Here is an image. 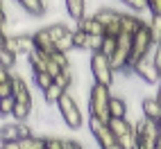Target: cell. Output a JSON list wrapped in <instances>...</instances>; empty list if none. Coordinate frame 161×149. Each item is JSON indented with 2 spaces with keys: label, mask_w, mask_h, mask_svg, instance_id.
Segmentation results:
<instances>
[{
  "label": "cell",
  "mask_w": 161,
  "mask_h": 149,
  "mask_svg": "<svg viewBox=\"0 0 161 149\" xmlns=\"http://www.w3.org/2000/svg\"><path fill=\"white\" fill-rule=\"evenodd\" d=\"M111 88L109 86H102V84H91L89 88V115L98 118L102 122H109L111 120V111H109V104H111Z\"/></svg>",
  "instance_id": "cell-1"
},
{
  "label": "cell",
  "mask_w": 161,
  "mask_h": 149,
  "mask_svg": "<svg viewBox=\"0 0 161 149\" xmlns=\"http://www.w3.org/2000/svg\"><path fill=\"white\" fill-rule=\"evenodd\" d=\"M57 111H59L61 120L66 122L68 129H80V126H82L84 115H82L80 104H77V100H75V95L70 90H66V93L61 95V100L57 102Z\"/></svg>",
  "instance_id": "cell-2"
},
{
  "label": "cell",
  "mask_w": 161,
  "mask_h": 149,
  "mask_svg": "<svg viewBox=\"0 0 161 149\" xmlns=\"http://www.w3.org/2000/svg\"><path fill=\"white\" fill-rule=\"evenodd\" d=\"M91 74H93V81L95 84H102V86H114V66H111V59L104 57L102 52H93L91 54Z\"/></svg>",
  "instance_id": "cell-3"
},
{
  "label": "cell",
  "mask_w": 161,
  "mask_h": 149,
  "mask_svg": "<svg viewBox=\"0 0 161 149\" xmlns=\"http://www.w3.org/2000/svg\"><path fill=\"white\" fill-rule=\"evenodd\" d=\"M134 74L141 81L150 84V86H159V84H161V68L154 63L152 57H145V59L138 61L136 68H134Z\"/></svg>",
  "instance_id": "cell-4"
},
{
  "label": "cell",
  "mask_w": 161,
  "mask_h": 149,
  "mask_svg": "<svg viewBox=\"0 0 161 149\" xmlns=\"http://www.w3.org/2000/svg\"><path fill=\"white\" fill-rule=\"evenodd\" d=\"M89 129H91V133H93V138H95V142H98L100 149H107V147L118 142V138L111 133L109 124L98 120V118H93V115H89Z\"/></svg>",
  "instance_id": "cell-5"
},
{
  "label": "cell",
  "mask_w": 161,
  "mask_h": 149,
  "mask_svg": "<svg viewBox=\"0 0 161 149\" xmlns=\"http://www.w3.org/2000/svg\"><path fill=\"white\" fill-rule=\"evenodd\" d=\"M0 50H9L14 52V54H30L32 50H34V43H32V34H23V36H7L3 34L0 36Z\"/></svg>",
  "instance_id": "cell-6"
},
{
  "label": "cell",
  "mask_w": 161,
  "mask_h": 149,
  "mask_svg": "<svg viewBox=\"0 0 161 149\" xmlns=\"http://www.w3.org/2000/svg\"><path fill=\"white\" fill-rule=\"evenodd\" d=\"M73 39H75V48L80 50H86V52H100L102 50V43H104V36H93V34H86L82 29H73Z\"/></svg>",
  "instance_id": "cell-7"
},
{
  "label": "cell",
  "mask_w": 161,
  "mask_h": 149,
  "mask_svg": "<svg viewBox=\"0 0 161 149\" xmlns=\"http://www.w3.org/2000/svg\"><path fill=\"white\" fill-rule=\"evenodd\" d=\"M0 136H3V142H18V140H23L27 136H34V133H32L27 122H14V124H3Z\"/></svg>",
  "instance_id": "cell-8"
},
{
  "label": "cell",
  "mask_w": 161,
  "mask_h": 149,
  "mask_svg": "<svg viewBox=\"0 0 161 149\" xmlns=\"http://www.w3.org/2000/svg\"><path fill=\"white\" fill-rule=\"evenodd\" d=\"M32 43H34V50L48 52V54H52V52H55V39L50 36L48 25L41 27V29H36V32H32Z\"/></svg>",
  "instance_id": "cell-9"
},
{
  "label": "cell",
  "mask_w": 161,
  "mask_h": 149,
  "mask_svg": "<svg viewBox=\"0 0 161 149\" xmlns=\"http://www.w3.org/2000/svg\"><path fill=\"white\" fill-rule=\"evenodd\" d=\"M143 25H147V20H143L138 14H134V12H123V14H120V27H123V34L134 36Z\"/></svg>",
  "instance_id": "cell-10"
},
{
  "label": "cell",
  "mask_w": 161,
  "mask_h": 149,
  "mask_svg": "<svg viewBox=\"0 0 161 149\" xmlns=\"http://www.w3.org/2000/svg\"><path fill=\"white\" fill-rule=\"evenodd\" d=\"M107 124H109L111 133L118 138V140H125V138H132V136H136L134 124H130V122H127V118H111Z\"/></svg>",
  "instance_id": "cell-11"
},
{
  "label": "cell",
  "mask_w": 161,
  "mask_h": 149,
  "mask_svg": "<svg viewBox=\"0 0 161 149\" xmlns=\"http://www.w3.org/2000/svg\"><path fill=\"white\" fill-rule=\"evenodd\" d=\"M27 61H30L32 74H34V72H48L52 57L48 54V52H41V50H32L30 54H27Z\"/></svg>",
  "instance_id": "cell-12"
},
{
  "label": "cell",
  "mask_w": 161,
  "mask_h": 149,
  "mask_svg": "<svg viewBox=\"0 0 161 149\" xmlns=\"http://www.w3.org/2000/svg\"><path fill=\"white\" fill-rule=\"evenodd\" d=\"M141 111H143V118L154 120L157 124L161 122V104H159L157 97H143L141 100Z\"/></svg>",
  "instance_id": "cell-13"
},
{
  "label": "cell",
  "mask_w": 161,
  "mask_h": 149,
  "mask_svg": "<svg viewBox=\"0 0 161 149\" xmlns=\"http://www.w3.org/2000/svg\"><path fill=\"white\" fill-rule=\"evenodd\" d=\"M75 29H82V32H86V34H93V36H107V27H104L95 16H86L84 20H80Z\"/></svg>",
  "instance_id": "cell-14"
},
{
  "label": "cell",
  "mask_w": 161,
  "mask_h": 149,
  "mask_svg": "<svg viewBox=\"0 0 161 149\" xmlns=\"http://www.w3.org/2000/svg\"><path fill=\"white\" fill-rule=\"evenodd\" d=\"M14 97L18 104H27L32 106V93H30V86H27V81L23 77H18L16 74V79H14Z\"/></svg>",
  "instance_id": "cell-15"
},
{
  "label": "cell",
  "mask_w": 161,
  "mask_h": 149,
  "mask_svg": "<svg viewBox=\"0 0 161 149\" xmlns=\"http://www.w3.org/2000/svg\"><path fill=\"white\" fill-rule=\"evenodd\" d=\"M64 3H66L68 16L75 20V23H80V20L86 18V0H64Z\"/></svg>",
  "instance_id": "cell-16"
},
{
  "label": "cell",
  "mask_w": 161,
  "mask_h": 149,
  "mask_svg": "<svg viewBox=\"0 0 161 149\" xmlns=\"http://www.w3.org/2000/svg\"><path fill=\"white\" fill-rule=\"evenodd\" d=\"M120 14H123V12H116L114 7H100V9H95L93 16L98 18L104 27H109L111 23H118V20H120Z\"/></svg>",
  "instance_id": "cell-17"
},
{
  "label": "cell",
  "mask_w": 161,
  "mask_h": 149,
  "mask_svg": "<svg viewBox=\"0 0 161 149\" xmlns=\"http://www.w3.org/2000/svg\"><path fill=\"white\" fill-rule=\"evenodd\" d=\"M18 5L30 16H43L46 14V0H20Z\"/></svg>",
  "instance_id": "cell-18"
},
{
  "label": "cell",
  "mask_w": 161,
  "mask_h": 149,
  "mask_svg": "<svg viewBox=\"0 0 161 149\" xmlns=\"http://www.w3.org/2000/svg\"><path fill=\"white\" fill-rule=\"evenodd\" d=\"M109 111H111V118H125L127 115V102L120 95H114L111 104H109Z\"/></svg>",
  "instance_id": "cell-19"
},
{
  "label": "cell",
  "mask_w": 161,
  "mask_h": 149,
  "mask_svg": "<svg viewBox=\"0 0 161 149\" xmlns=\"http://www.w3.org/2000/svg\"><path fill=\"white\" fill-rule=\"evenodd\" d=\"M64 93H66V90H64L59 84H52L48 90H43V102H46V104H55V106H57V102L61 100V95H64Z\"/></svg>",
  "instance_id": "cell-20"
},
{
  "label": "cell",
  "mask_w": 161,
  "mask_h": 149,
  "mask_svg": "<svg viewBox=\"0 0 161 149\" xmlns=\"http://www.w3.org/2000/svg\"><path fill=\"white\" fill-rule=\"evenodd\" d=\"M32 79H34L36 88H41V93L48 90L52 84H55V77H52L50 72H34V74H32Z\"/></svg>",
  "instance_id": "cell-21"
},
{
  "label": "cell",
  "mask_w": 161,
  "mask_h": 149,
  "mask_svg": "<svg viewBox=\"0 0 161 149\" xmlns=\"http://www.w3.org/2000/svg\"><path fill=\"white\" fill-rule=\"evenodd\" d=\"M18 142H20V149H46V138L41 136H27Z\"/></svg>",
  "instance_id": "cell-22"
},
{
  "label": "cell",
  "mask_w": 161,
  "mask_h": 149,
  "mask_svg": "<svg viewBox=\"0 0 161 149\" xmlns=\"http://www.w3.org/2000/svg\"><path fill=\"white\" fill-rule=\"evenodd\" d=\"M55 84H59V86L64 90H70V86L75 84V74H73V68H66V70H61V74L55 79Z\"/></svg>",
  "instance_id": "cell-23"
},
{
  "label": "cell",
  "mask_w": 161,
  "mask_h": 149,
  "mask_svg": "<svg viewBox=\"0 0 161 149\" xmlns=\"http://www.w3.org/2000/svg\"><path fill=\"white\" fill-rule=\"evenodd\" d=\"M48 29H50V36L55 39V43H57L59 39H64V36H68L70 32H73V29H68V27L64 25V23H52V25H48Z\"/></svg>",
  "instance_id": "cell-24"
},
{
  "label": "cell",
  "mask_w": 161,
  "mask_h": 149,
  "mask_svg": "<svg viewBox=\"0 0 161 149\" xmlns=\"http://www.w3.org/2000/svg\"><path fill=\"white\" fill-rule=\"evenodd\" d=\"M147 25H150V32H152L154 43H157V45H161V16H150Z\"/></svg>",
  "instance_id": "cell-25"
},
{
  "label": "cell",
  "mask_w": 161,
  "mask_h": 149,
  "mask_svg": "<svg viewBox=\"0 0 161 149\" xmlns=\"http://www.w3.org/2000/svg\"><path fill=\"white\" fill-rule=\"evenodd\" d=\"M55 50L57 52H64V54H68L70 50H75V39H73V32L68 36H64V39H59L57 43H55Z\"/></svg>",
  "instance_id": "cell-26"
},
{
  "label": "cell",
  "mask_w": 161,
  "mask_h": 149,
  "mask_svg": "<svg viewBox=\"0 0 161 149\" xmlns=\"http://www.w3.org/2000/svg\"><path fill=\"white\" fill-rule=\"evenodd\" d=\"M30 111H32V106L16 102V109H14V113H12V118H14L16 122H25V120L30 118Z\"/></svg>",
  "instance_id": "cell-27"
},
{
  "label": "cell",
  "mask_w": 161,
  "mask_h": 149,
  "mask_svg": "<svg viewBox=\"0 0 161 149\" xmlns=\"http://www.w3.org/2000/svg\"><path fill=\"white\" fill-rule=\"evenodd\" d=\"M14 63H16V54H14V52H9V50H0V68L12 70V68H14Z\"/></svg>",
  "instance_id": "cell-28"
},
{
  "label": "cell",
  "mask_w": 161,
  "mask_h": 149,
  "mask_svg": "<svg viewBox=\"0 0 161 149\" xmlns=\"http://www.w3.org/2000/svg\"><path fill=\"white\" fill-rule=\"evenodd\" d=\"M116 48H118V39H114V36H104V43H102V54L104 57H114V52H116Z\"/></svg>",
  "instance_id": "cell-29"
},
{
  "label": "cell",
  "mask_w": 161,
  "mask_h": 149,
  "mask_svg": "<svg viewBox=\"0 0 161 149\" xmlns=\"http://www.w3.org/2000/svg\"><path fill=\"white\" fill-rule=\"evenodd\" d=\"M123 5H127L134 14H141V12H150L147 9V0H120Z\"/></svg>",
  "instance_id": "cell-30"
},
{
  "label": "cell",
  "mask_w": 161,
  "mask_h": 149,
  "mask_svg": "<svg viewBox=\"0 0 161 149\" xmlns=\"http://www.w3.org/2000/svg\"><path fill=\"white\" fill-rule=\"evenodd\" d=\"M50 57H52V61H55L59 68H64V70L70 68V59H68V54H64V52H57V50H55Z\"/></svg>",
  "instance_id": "cell-31"
},
{
  "label": "cell",
  "mask_w": 161,
  "mask_h": 149,
  "mask_svg": "<svg viewBox=\"0 0 161 149\" xmlns=\"http://www.w3.org/2000/svg\"><path fill=\"white\" fill-rule=\"evenodd\" d=\"M46 149H66V138H57V136L46 138Z\"/></svg>",
  "instance_id": "cell-32"
},
{
  "label": "cell",
  "mask_w": 161,
  "mask_h": 149,
  "mask_svg": "<svg viewBox=\"0 0 161 149\" xmlns=\"http://www.w3.org/2000/svg\"><path fill=\"white\" fill-rule=\"evenodd\" d=\"M16 109V97H3V102H0V111H3V115H12Z\"/></svg>",
  "instance_id": "cell-33"
},
{
  "label": "cell",
  "mask_w": 161,
  "mask_h": 149,
  "mask_svg": "<svg viewBox=\"0 0 161 149\" xmlns=\"http://www.w3.org/2000/svg\"><path fill=\"white\" fill-rule=\"evenodd\" d=\"M150 16H161V0H147Z\"/></svg>",
  "instance_id": "cell-34"
},
{
  "label": "cell",
  "mask_w": 161,
  "mask_h": 149,
  "mask_svg": "<svg viewBox=\"0 0 161 149\" xmlns=\"http://www.w3.org/2000/svg\"><path fill=\"white\" fill-rule=\"evenodd\" d=\"M66 149H84V145L77 142V140H70V138H66Z\"/></svg>",
  "instance_id": "cell-35"
},
{
  "label": "cell",
  "mask_w": 161,
  "mask_h": 149,
  "mask_svg": "<svg viewBox=\"0 0 161 149\" xmlns=\"http://www.w3.org/2000/svg\"><path fill=\"white\" fill-rule=\"evenodd\" d=\"M0 149H20V142H3Z\"/></svg>",
  "instance_id": "cell-36"
},
{
  "label": "cell",
  "mask_w": 161,
  "mask_h": 149,
  "mask_svg": "<svg viewBox=\"0 0 161 149\" xmlns=\"http://www.w3.org/2000/svg\"><path fill=\"white\" fill-rule=\"evenodd\" d=\"M154 97H157V100H159V104H161V84L157 86V95H154Z\"/></svg>",
  "instance_id": "cell-37"
},
{
  "label": "cell",
  "mask_w": 161,
  "mask_h": 149,
  "mask_svg": "<svg viewBox=\"0 0 161 149\" xmlns=\"http://www.w3.org/2000/svg\"><path fill=\"white\" fill-rule=\"evenodd\" d=\"M107 149H125V147H123L120 142H116V145H111V147H107Z\"/></svg>",
  "instance_id": "cell-38"
},
{
  "label": "cell",
  "mask_w": 161,
  "mask_h": 149,
  "mask_svg": "<svg viewBox=\"0 0 161 149\" xmlns=\"http://www.w3.org/2000/svg\"><path fill=\"white\" fill-rule=\"evenodd\" d=\"M157 149H161V138H159V142H157Z\"/></svg>",
  "instance_id": "cell-39"
},
{
  "label": "cell",
  "mask_w": 161,
  "mask_h": 149,
  "mask_svg": "<svg viewBox=\"0 0 161 149\" xmlns=\"http://www.w3.org/2000/svg\"><path fill=\"white\" fill-rule=\"evenodd\" d=\"M159 133H161V122H159Z\"/></svg>",
  "instance_id": "cell-40"
},
{
  "label": "cell",
  "mask_w": 161,
  "mask_h": 149,
  "mask_svg": "<svg viewBox=\"0 0 161 149\" xmlns=\"http://www.w3.org/2000/svg\"><path fill=\"white\" fill-rule=\"evenodd\" d=\"M16 3H20V0H16Z\"/></svg>",
  "instance_id": "cell-41"
}]
</instances>
